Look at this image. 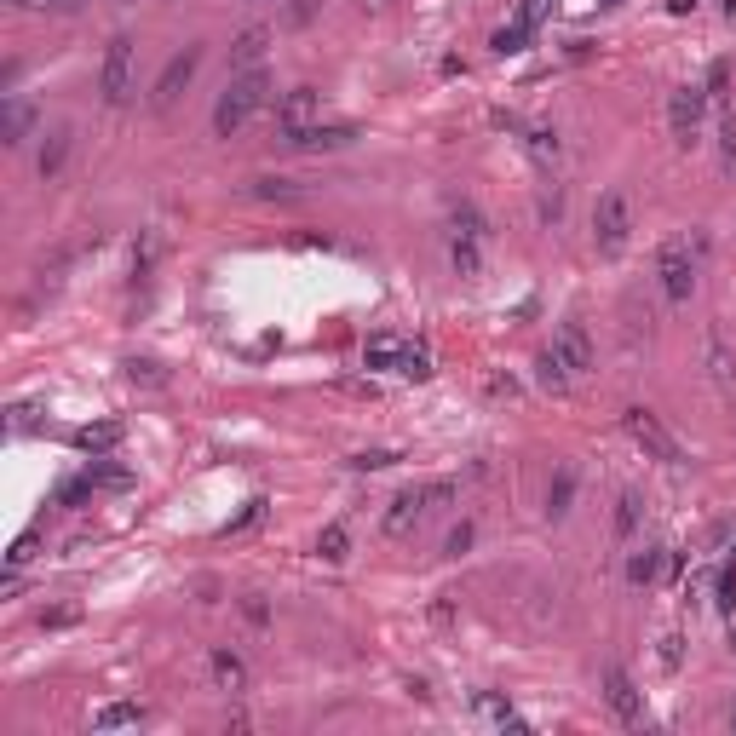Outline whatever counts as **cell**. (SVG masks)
<instances>
[{
	"mask_svg": "<svg viewBox=\"0 0 736 736\" xmlns=\"http://www.w3.org/2000/svg\"><path fill=\"white\" fill-rule=\"evenodd\" d=\"M92 483H104V489H127V472H121V466H104Z\"/></svg>",
	"mask_w": 736,
	"mask_h": 736,
	"instance_id": "36",
	"label": "cell"
},
{
	"mask_svg": "<svg viewBox=\"0 0 736 736\" xmlns=\"http://www.w3.org/2000/svg\"><path fill=\"white\" fill-rule=\"evenodd\" d=\"M466 547H472V524L449 529V541H443V552H466Z\"/></svg>",
	"mask_w": 736,
	"mask_h": 736,
	"instance_id": "35",
	"label": "cell"
},
{
	"mask_svg": "<svg viewBox=\"0 0 736 736\" xmlns=\"http://www.w3.org/2000/svg\"><path fill=\"white\" fill-rule=\"evenodd\" d=\"M656 276H662V294L673 299V305H685V299L696 294V259H690L685 236L662 242V253H656Z\"/></svg>",
	"mask_w": 736,
	"mask_h": 736,
	"instance_id": "7",
	"label": "cell"
},
{
	"mask_svg": "<svg viewBox=\"0 0 736 736\" xmlns=\"http://www.w3.org/2000/svg\"><path fill=\"white\" fill-rule=\"evenodd\" d=\"M242 616H248L253 627H265V604H259V598H242Z\"/></svg>",
	"mask_w": 736,
	"mask_h": 736,
	"instance_id": "37",
	"label": "cell"
},
{
	"mask_svg": "<svg viewBox=\"0 0 736 736\" xmlns=\"http://www.w3.org/2000/svg\"><path fill=\"white\" fill-rule=\"evenodd\" d=\"M317 552L328 558V564H340V558H345V529L328 524V529H322V541H317Z\"/></svg>",
	"mask_w": 736,
	"mask_h": 736,
	"instance_id": "30",
	"label": "cell"
},
{
	"mask_svg": "<svg viewBox=\"0 0 736 736\" xmlns=\"http://www.w3.org/2000/svg\"><path fill=\"white\" fill-rule=\"evenodd\" d=\"M529 35H535V29H529V23H501V29H495V35H489V46H495V52H501V58H512V52H524L529 46Z\"/></svg>",
	"mask_w": 736,
	"mask_h": 736,
	"instance_id": "23",
	"label": "cell"
},
{
	"mask_svg": "<svg viewBox=\"0 0 736 736\" xmlns=\"http://www.w3.org/2000/svg\"><path fill=\"white\" fill-rule=\"evenodd\" d=\"M570 495H575V472H558V483L547 489V512H552V518H564V512H570Z\"/></svg>",
	"mask_w": 736,
	"mask_h": 736,
	"instance_id": "28",
	"label": "cell"
},
{
	"mask_svg": "<svg viewBox=\"0 0 736 736\" xmlns=\"http://www.w3.org/2000/svg\"><path fill=\"white\" fill-rule=\"evenodd\" d=\"M725 18H731V23H736V0H725Z\"/></svg>",
	"mask_w": 736,
	"mask_h": 736,
	"instance_id": "43",
	"label": "cell"
},
{
	"mask_svg": "<svg viewBox=\"0 0 736 736\" xmlns=\"http://www.w3.org/2000/svg\"><path fill=\"white\" fill-rule=\"evenodd\" d=\"M725 725H731V731H736V702H731V708H725Z\"/></svg>",
	"mask_w": 736,
	"mask_h": 736,
	"instance_id": "42",
	"label": "cell"
},
{
	"mask_svg": "<svg viewBox=\"0 0 736 736\" xmlns=\"http://www.w3.org/2000/svg\"><path fill=\"white\" fill-rule=\"evenodd\" d=\"M253 196H294V179H253Z\"/></svg>",
	"mask_w": 736,
	"mask_h": 736,
	"instance_id": "34",
	"label": "cell"
},
{
	"mask_svg": "<svg viewBox=\"0 0 736 736\" xmlns=\"http://www.w3.org/2000/svg\"><path fill=\"white\" fill-rule=\"evenodd\" d=\"M133 380H150V386H161V374H156V363H133Z\"/></svg>",
	"mask_w": 736,
	"mask_h": 736,
	"instance_id": "39",
	"label": "cell"
},
{
	"mask_svg": "<svg viewBox=\"0 0 736 736\" xmlns=\"http://www.w3.org/2000/svg\"><path fill=\"white\" fill-rule=\"evenodd\" d=\"M64 156H69V133H64V127H52V133H46V144H41V156H35V173H41V179H52V173L64 167Z\"/></svg>",
	"mask_w": 736,
	"mask_h": 736,
	"instance_id": "21",
	"label": "cell"
},
{
	"mask_svg": "<svg viewBox=\"0 0 736 736\" xmlns=\"http://www.w3.org/2000/svg\"><path fill=\"white\" fill-rule=\"evenodd\" d=\"M535 374H541V386H552V391H564V386H570V380H575L570 368L558 363V351H552V345H547V351H541V357H535Z\"/></svg>",
	"mask_w": 736,
	"mask_h": 736,
	"instance_id": "24",
	"label": "cell"
},
{
	"mask_svg": "<svg viewBox=\"0 0 736 736\" xmlns=\"http://www.w3.org/2000/svg\"><path fill=\"white\" fill-rule=\"evenodd\" d=\"M351 466L357 472H386V466H397V455L391 449H363V455H351Z\"/></svg>",
	"mask_w": 736,
	"mask_h": 736,
	"instance_id": "31",
	"label": "cell"
},
{
	"mask_svg": "<svg viewBox=\"0 0 736 736\" xmlns=\"http://www.w3.org/2000/svg\"><path fill=\"white\" fill-rule=\"evenodd\" d=\"M265 98H271V75H265V69H242V75L219 92V104H213V133L236 138L253 115L265 110Z\"/></svg>",
	"mask_w": 736,
	"mask_h": 736,
	"instance_id": "1",
	"label": "cell"
},
{
	"mask_svg": "<svg viewBox=\"0 0 736 736\" xmlns=\"http://www.w3.org/2000/svg\"><path fill=\"white\" fill-rule=\"evenodd\" d=\"M455 501V483H414V489H403L397 501H391V512H386V535L397 541V535H409L432 506H449Z\"/></svg>",
	"mask_w": 736,
	"mask_h": 736,
	"instance_id": "4",
	"label": "cell"
},
{
	"mask_svg": "<svg viewBox=\"0 0 736 736\" xmlns=\"http://www.w3.org/2000/svg\"><path fill=\"white\" fill-rule=\"evenodd\" d=\"M127 725H144L138 702H104V708L92 713V731H127Z\"/></svg>",
	"mask_w": 736,
	"mask_h": 736,
	"instance_id": "19",
	"label": "cell"
},
{
	"mask_svg": "<svg viewBox=\"0 0 736 736\" xmlns=\"http://www.w3.org/2000/svg\"><path fill=\"white\" fill-rule=\"evenodd\" d=\"M351 138H357V127H345V121H334V127L311 121V127H299V133H282V144H288V150H345Z\"/></svg>",
	"mask_w": 736,
	"mask_h": 736,
	"instance_id": "13",
	"label": "cell"
},
{
	"mask_svg": "<svg viewBox=\"0 0 736 736\" xmlns=\"http://www.w3.org/2000/svg\"><path fill=\"white\" fill-rule=\"evenodd\" d=\"M662 662H667V667H679V639H673V633L662 639Z\"/></svg>",
	"mask_w": 736,
	"mask_h": 736,
	"instance_id": "40",
	"label": "cell"
},
{
	"mask_svg": "<svg viewBox=\"0 0 736 736\" xmlns=\"http://www.w3.org/2000/svg\"><path fill=\"white\" fill-rule=\"evenodd\" d=\"M696 6H702V0H667V12H673V18H685V12H696Z\"/></svg>",
	"mask_w": 736,
	"mask_h": 736,
	"instance_id": "41",
	"label": "cell"
},
{
	"mask_svg": "<svg viewBox=\"0 0 736 736\" xmlns=\"http://www.w3.org/2000/svg\"><path fill=\"white\" fill-rule=\"evenodd\" d=\"M133 35H110L104 46V64H98V98L104 104H127L133 98Z\"/></svg>",
	"mask_w": 736,
	"mask_h": 736,
	"instance_id": "5",
	"label": "cell"
},
{
	"mask_svg": "<svg viewBox=\"0 0 736 736\" xmlns=\"http://www.w3.org/2000/svg\"><path fill=\"white\" fill-rule=\"evenodd\" d=\"M196 69H202V46H184L179 58L161 69V81H156V92H150V104H156V110H173V98L190 87V75H196Z\"/></svg>",
	"mask_w": 736,
	"mask_h": 736,
	"instance_id": "10",
	"label": "cell"
},
{
	"mask_svg": "<svg viewBox=\"0 0 736 736\" xmlns=\"http://www.w3.org/2000/svg\"><path fill=\"white\" fill-rule=\"evenodd\" d=\"M552 351H558V363L570 368V374H587V368H593V340H587V328H581V322H558Z\"/></svg>",
	"mask_w": 736,
	"mask_h": 736,
	"instance_id": "12",
	"label": "cell"
},
{
	"mask_svg": "<svg viewBox=\"0 0 736 736\" xmlns=\"http://www.w3.org/2000/svg\"><path fill=\"white\" fill-rule=\"evenodd\" d=\"M449 236H478L483 242V213L472 202H455V213H449Z\"/></svg>",
	"mask_w": 736,
	"mask_h": 736,
	"instance_id": "26",
	"label": "cell"
},
{
	"mask_svg": "<svg viewBox=\"0 0 736 736\" xmlns=\"http://www.w3.org/2000/svg\"><path fill=\"white\" fill-rule=\"evenodd\" d=\"M265 41H271V29H259V23H253V29H242V35L230 41V64L253 69L259 58H265Z\"/></svg>",
	"mask_w": 736,
	"mask_h": 736,
	"instance_id": "20",
	"label": "cell"
},
{
	"mask_svg": "<svg viewBox=\"0 0 736 736\" xmlns=\"http://www.w3.org/2000/svg\"><path fill=\"white\" fill-rule=\"evenodd\" d=\"M207 673H213V685L230 690V696H236V690H248V662H242V656H230V650H213V656H207Z\"/></svg>",
	"mask_w": 736,
	"mask_h": 736,
	"instance_id": "16",
	"label": "cell"
},
{
	"mask_svg": "<svg viewBox=\"0 0 736 736\" xmlns=\"http://www.w3.org/2000/svg\"><path fill=\"white\" fill-rule=\"evenodd\" d=\"M368 6H386V0H368Z\"/></svg>",
	"mask_w": 736,
	"mask_h": 736,
	"instance_id": "44",
	"label": "cell"
},
{
	"mask_svg": "<svg viewBox=\"0 0 736 736\" xmlns=\"http://www.w3.org/2000/svg\"><path fill=\"white\" fill-rule=\"evenodd\" d=\"M115 443H121V426H87V432H81V449H92V455H104Z\"/></svg>",
	"mask_w": 736,
	"mask_h": 736,
	"instance_id": "29",
	"label": "cell"
},
{
	"mask_svg": "<svg viewBox=\"0 0 736 736\" xmlns=\"http://www.w3.org/2000/svg\"><path fill=\"white\" fill-rule=\"evenodd\" d=\"M449 265H455L460 276H478V265H483L478 236H449Z\"/></svg>",
	"mask_w": 736,
	"mask_h": 736,
	"instance_id": "22",
	"label": "cell"
},
{
	"mask_svg": "<svg viewBox=\"0 0 736 736\" xmlns=\"http://www.w3.org/2000/svg\"><path fill=\"white\" fill-rule=\"evenodd\" d=\"M363 368H391V374H403V380H426L432 374V357L420 351V345L397 340V334H374L363 345Z\"/></svg>",
	"mask_w": 736,
	"mask_h": 736,
	"instance_id": "3",
	"label": "cell"
},
{
	"mask_svg": "<svg viewBox=\"0 0 736 736\" xmlns=\"http://www.w3.org/2000/svg\"><path fill=\"white\" fill-rule=\"evenodd\" d=\"M524 150H529V161H535V167H558V156H564V144H558V133H552V127H529L524 121Z\"/></svg>",
	"mask_w": 736,
	"mask_h": 736,
	"instance_id": "17",
	"label": "cell"
},
{
	"mask_svg": "<svg viewBox=\"0 0 736 736\" xmlns=\"http://www.w3.org/2000/svg\"><path fill=\"white\" fill-rule=\"evenodd\" d=\"M604 702L616 708L621 725H644V690L627 679V667H604Z\"/></svg>",
	"mask_w": 736,
	"mask_h": 736,
	"instance_id": "9",
	"label": "cell"
},
{
	"mask_svg": "<svg viewBox=\"0 0 736 736\" xmlns=\"http://www.w3.org/2000/svg\"><path fill=\"white\" fill-rule=\"evenodd\" d=\"M472 713H478L483 725H495V731H518V736L529 731V719L512 708L506 696H495V690H478V696H472Z\"/></svg>",
	"mask_w": 736,
	"mask_h": 736,
	"instance_id": "14",
	"label": "cell"
},
{
	"mask_svg": "<svg viewBox=\"0 0 736 736\" xmlns=\"http://www.w3.org/2000/svg\"><path fill=\"white\" fill-rule=\"evenodd\" d=\"M627 236H633V202H627V190H604L593 207V248L604 259H616L627 248Z\"/></svg>",
	"mask_w": 736,
	"mask_h": 736,
	"instance_id": "2",
	"label": "cell"
},
{
	"mask_svg": "<svg viewBox=\"0 0 736 736\" xmlns=\"http://www.w3.org/2000/svg\"><path fill=\"white\" fill-rule=\"evenodd\" d=\"M702 115H708V92L696 87H673V98H667V127H673V144H696L702 138Z\"/></svg>",
	"mask_w": 736,
	"mask_h": 736,
	"instance_id": "8",
	"label": "cell"
},
{
	"mask_svg": "<svg viewBox=\"0 0 736 736\" xmlns=\"http://www.w3.org/2000/svg\"><path fill=\"white\" fill-rule=\"evenodd\" d=\"M667 570V547H639V552H627V581L633 587H656Z\"/></svg>",
	"mask_w": 736,
	"mask_h": 736,
	"instance_id": "15",
	"label": "cell"
},
{
	"mask_svg": "<svg viewBox=\"0 0 736 736\" xmlns=\"http://www.w3.org/2000/svg\"><path fill=\"white\" fill-rule=\"evenodd\" d=\"M719 167H725V173H736V115L731 110L719 115Z\"/></svg>",
	"mask_w": 736,
	"mask_h": 736,
	"instance_id": "27",
	"label": "cell"
},
{
	"mask_svg": "<svg viewBox=\"0 0 736 736\" xmlns=\"http://www.w3.org/2000/svg\"><path fill=\"white\" fill-rule=\"evenodd\" d=\"M621 426H627V437H633V443H639L650 460H662V466H685V449H679V437L667 432V426H662V420H656L650 409H627V414H621Z\"/></svg>",
	"mask_w": 736,
	"mask_h": 736,
	"instance_id": "6",
	"label": "cell"
},
{
	"mask_svg": "<svg viewBox=\"0 0 736 736\" xmlns=\"http://www.w3.org/2000/svg\"><path fill=\"white\" fill-rule=\"evenodd\" d=\"M639 518H644V501H639V495H633V489H627V495H616V535H621V541L639 529Z\"/></svg>",
	"mask_w": 736,
	"mask_h": 736,
	"instance_id": "25",
	"label": "cell"
},
{
	"mask_svg": "<svg viewBox=\"0 0 736 736\" xmlns=\"http://www.w3.org/2000/svg\"><path fill=\"white\" fill-rule=\"evenodd\" d=\"M317 115H322L317 87H294V92H282V98H276V133H299V127H311Z\"/></svg>",
	"mask_w": 736,
	"mask_h": 736,
	"instance_id": "11",
	"label": "cell"
},
{
	"mask_svg": "<svg viewBox=\"0 0 736 736\" xmlns=\"http://www.w3.org/2000/svg\"><path fill=\"white\" fill-rule=\"evenodd\" d=\"M547 12H552V0H518V23H529V29L547 18Z\"/></svg>",
	"mask_w": 736,
	"mask_h": 736,
	"instance_id": "33",
	"label": "cell"
},
{
	"mask_svg": "<svg viewBox=\"0 0 736 736\" xmlns=\"http://www.w3.org/2000/svg\"><path fill=\"white\" fill-rule=\"evenodd\" d=\"M311 12H317V0H294V6H288V23H305Z\"/></svg>",
	"mask_w": 736,
	"mask_h": 736,
	"instance_id": "38",
	"label": "cell"
},
{
	"mask_svg": "<svg viewBox=\"0 0 736 736\" xmlns=\"http://www.w3.org/2000/svg\"><path fill=\"white\" fill-rule=\"evenodd\" d=\"M29 133H35V110H29L23 98H6V110H0V138H6L12 150H18V144H23Z\"/></svg>",
	"mask_w": 736,
	"mask_h": 736,
	"instance_id": "18",
	"label": "cell"
},
{
	"mask_svg": "<svg viewBox=\"0 0 736 736\" xmlns=\"http://www.w3.org/2000/svg\"><path fill=\"white\" fill-rule=\"evenodd\" d=\"M725 87H731V69L713 64L708 69V87H702V92H708V104H725Z\"/></svg>",
	"mask_w": 736,
	"mask_h": 736,
	"instance_id": "32",
	"label": "cell"
}]
</instances>
